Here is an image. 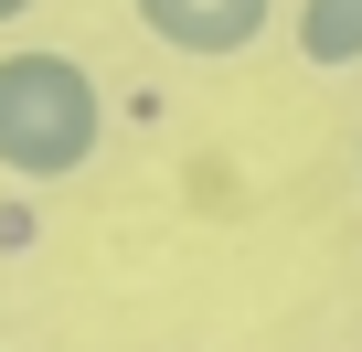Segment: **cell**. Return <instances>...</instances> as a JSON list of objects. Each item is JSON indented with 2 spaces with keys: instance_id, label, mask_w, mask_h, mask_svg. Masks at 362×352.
Masks as SVG:
<instances>
[{
  "instance_id": "cell-4",
  "label": "cell",
  "mask_w": 362,
  "mask_h": 352,
  "mask_svg": "<svg viewBox=\"0 0 362 352\" xmlns=\"http://www.w3.org/2000/svg\"><path fill=\"white\" fill-rule=\"evenodd\" d=\"M11 11H33V0H0V22H11Z\"/></svg>"
},
{
  "instance_id": "cell-1",
  "label": "cell",
  "mask_w": 362,
  "mask_h": 352,
  "mask_svg": "<svg viewBox=\"0 0 362 352\" xmlns=\"http://www.w3.org/2000/svg\"><path fill=\"white\" fill-rule=\"evenodd\" d=\"M107 149V96L75 54H0V171L64 182Z\"/></svg>"
},
{
  "instance_id": "cell-3",
  "label": "cell",
  "mask_w": 362,
  "mask_h": 352,
  "mask_svg": "<svg viewBox=\"0 0 362 352\" xmlns=\"http://www.w3.org/2000/svg\"><path fill=\"white\" fill-rule=\"evenodd\" d=\"M298 54L309 64H362V0H298Z\"/></svg>"
},
{
  "instance_id": "cell-2",
  "label": "cell",
  "mask_w": 362,
  "mask_h": 352,
  "mask_svg": "<svg viewBox=\"0 0 362 352\" xmlns=\"http://www.w3.org/2000/svg\"><path fill=\"white\" fill-rule=\"evenodd\" d=\"M139 22H149V43H170V54L224 64V54H245V43L277 22V0H139Z\"/></svg>"
}]
</instances>
